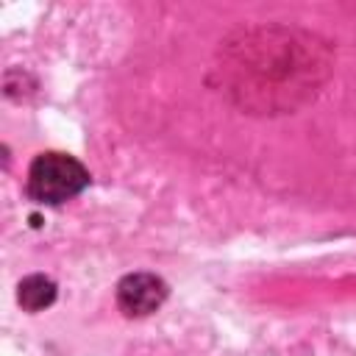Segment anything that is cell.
Returning <instances> with one entry per match:
<instances>
[{"mask_svg":"<svg viewBox=\"0 0 356 356\" xmlns=\"http://www.w3.org/2000/svg\"><path fill=\"white\" fill-rule=\"evenodd\" d=\"M17 300L25 312H42L56 300V284L47 275H28L17 286Z\"/></svg>","mask_w":356,"mask_h":356,"instance_id":"3","label":"cell"},{"mask_svg":"<svg viewBox=\"0 0 356 356\" xmlns=\"http://www.w3.org/2000/svg\"><path fill=\"white\" fill-rule=\"evenodd\" d=\"M86 184H89L86 167L78 159L56 150L36 156L28 170V195L36 203H47V206H56L81 195Z\"/></svg>","mask_w":356,"mask_h":356,"instance_id":"1","label":"cell"},{"mask_svg":"<svg viewBox=\"0 0 356 356\" xmlns=\"http://www.w3.org/2000/svg\"><path fill=\"white\" fill-rule=\"evenodd\" d=\"M167 300V284L153 273H131L117 284V306L128 317L153 314Z\"/></svg>","mask_w":356,"mask_h":356,"instance_id":"2","label":"cell"}]
</instances>
